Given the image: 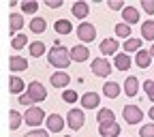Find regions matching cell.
I'll return each mask as SVG.
<instances>
[{
    "mask_svg": "<svg viewBox=\"0 0 154 137\" xmlns=\"http://www.w3.org/2000/svg\"><path fill=\"white\" fill-rule=\"evenodd\" d=\"M47 60L51 67L56 69H66L71 64V49L62 47V45H54L49 51H47Z\"/></svg>",
    "mask_w": 154,
    "mask_h": 137,
    "instance_id": "cell-1",
    "label": "cell"
},
{
    "mask_svg": "<svg viewBox=\"0 0 154 137\" xmlns=\"http://www.w3.org/2000/svg\"><path fill=\"white\" fill-rule=\"evenodd\" d=\"M43 120H45V111L41 109V107H28L26 109V114H24V122L28 124V126H38V124H43Z\"/></svg>",
    "mask_w": 154,
    "mask_h": 137,
    "instance_id": "cell-2",
    "label": "cell"
},
{
    "mask_svg": "<svg viewBox=\"0 0 154 137\" xmlns=\"http://www.w3.org/2000/svg\"><path fill=\"white\" fill-rule=\"evenodd\" d=\"M26 94L30 96L34 103H41V101H45V99H47V90L43 88V84H41V82H30V84H28V88H26Z\"/></svg>",
    "mask_w": 154,
    "mask_h": 137,
    "instance_id": "cell-3",
    "label": "cell"
},
{
    "mask_svg": "<svg viewBox=\"0 0 154 137\" xmlns=\"http://www.w3.org/2000/svg\"><path fill=\"white\" fill-rule=\"evenodd\" d=\"M122 116H124V120H126L128 124H139V122L143 120V111H141L137 105H124Z\"/></svg>",
    "mask_w": 154,
    "mask_h": 137,
    "instance_id": "cell-4",
    "label": "cell"
},
{
    "mask_svg": "<svg viewBox=\"0 0 154 137\" xmlns=\"http://www.w3.org/2000/svg\"><path fill=\"white\" fill-rule=\"evenodd\" d=\"M84 122H86V116H84L82 109H71V111L66 114V124H69L73 131H79V129L84 126Z\"/></svg>",
    "mask_w": 154,
    "mask_h": 137,
    "instance_id": "cell-5",
    "label": "cell"
},
{
    "mask_svg": "<svg viewBox=\"0 0 154 137\" xmlns=\"http://www.w3.org/2000/svg\"><path fill=\"white\" fill-rule=\"evenodd\" d=\"M92 73L96 77H107L111 73V62L107 60V58H96V60L92 62Z\"/></svg>",
    "mask_w": 154,
    "mask_h": 137,
    "instance_id": "cell-6",
    "label": "cell"
},
{
    "mask_svg": "<svg viewBox=\"0 0 154 137\" xmlns=\"http://www.w3.org/2000/svg\"><path fill=\"white\" fill-rule=\"evenodd\" d=\"M77 36H79L84 43H90V41H94L96 30H94V26H92V24L82 22V24H79V28H77Z\"/></svg>",
    "mask_w": 154,
    "mask_h": 137,
    "instance_id": "cell-7",
    "label": "cell"
},
{
    "mask_svg": "<svg viewBox=\"0 0 154 137\" xmlns=\"http://www.w3.org/2000/svg\"><path fill=\"white\" fill-rule=\"evenodd\" d=\"M49 82H51V86H56V88H66L69 82H71V77H69L66 71H56V73H51Z\"/></svg>",
    "mask_w": 154,
    "mask_h": 137,
    "instance_id": "cell-8",
    "label": "cell"
},
{
    "mask_svg": "<svg viewBox=\"0 0 154 137\" xmlns=\"http://www.w3.org/2000/svg\"><path fill=\"white\" fill-rule=\"evenodd\" d=\"M62 129H64V118H62V116H58V114H49L47 116V131L60 133Z\"/></svg>",
    "mask_w": 154,
    "mask_h": 137,
    "instance_id": "cell-9",
    "label": "cell"
},
{
    "mask_svg": "<svg viewBox=\"0 0 154 137\" xmlns=\"http://www.w3.org/2000/svg\"><path fill=\"white\" fill-rule=\"evenodd\" d=\"M88 58H90V51H88L86 45H75V47H71V60H75V62H86Z\"/></svg>",
    "mask_w": 154,
    "mask_h": 137,
    "instance_id": "cell-10",
    "label": "cell"
},
{
    "mask_svg": "<svg viewBox=\"0 0 154 137\" xmlns=\"http://www.w3.org/2000/svg\"><path fill=\"white\" fill-rule=\"evenodd\" d=\"M101 105V96L96 94V92H86L82 96V107L86 109H94V107H99Z\"/></svg>",
    "mask_w": 154,
    "mask_h": 137,
    "instance_id": "cell-11",
    "label": "cell"
},
{
    "mask_svg": "<svg viewBox=\"0 0 154 137\" xmlns=\"http://www.w3.org/2000/svg\"><path fill=\"white\" fill-rule=\"evenodd\" d=\"M122 19H124L126 26L137 24V22H139V11L135 9V7H124V9H122Z\"/></svg>",
    "mask_w": 154,
    "mask_h": 137,
    "instance_id": "cell-12",
    "label": "cell"
},
{
    "mask_svg": "<svg viewBox=\"0 0 154 137\" xmlns=\"http://www.w3.org/2000/svg\"><path fill=\"white\" fill-rule=\"evenodd\" d=\"M99 133H101L103 137H118V135H120V124H118V122L99 124Z\"/></svg>",
    "mask_w": 154,
    "mask_h": 137,
    "instance_id": "cell-13",
    "label": "cell"
},
{
    "mask_svg": "<svg viewBox=\"0 0 154 137\" xmlns=\"http://www.w3.org/2000/svg\"><path fill=\"white\" fill-rule=\"evenodd\" d=\"M152 62V56H150V49H139L137 54H135V64H137L139 69H148Z\"/></svg>",
    "mask_w": 154,
    "mask_h": 137,
    "instance_id": "cell-14",
    "label": "cell"
},
{
    "mask_svg": "<svg viewBox=\"0 0 154 137\" xmlns=\"http://www.w3.org/2000/svg\"><path fill=\"white\" fill-rule=\"evenodd\" d=\"M118 41L116 39H105V41H101V54H105V56H116L118 54Z\"/></svg>",
    "mask_w": 154,
    "mask_h": 137,
    "instance_id": "cell-15",
    "label": "cell"
},
{
    "mask_svg": "<svg viewBox=\"0 0 154 137\" xmlns=\"http://www.w3.org/2000/svg\"><path fill=\"white\" fill-rule=\"evenodd\" d=\"M9 69L13 73H19V71H26L28 69V60L22 56H11V60H9Z\"/></svg>",
    "mask_w": 154,
    "mask_h": 137,
    "instance_id": "cell-16",
    "label": "cell"
},
{
    "mask_svg": "<svg viewBox=\"0 0 154 137\" xmlns=\"http://www.w3.org/2000/svg\"><path fill=\"white\" fill-rule=\"evenodd\" d=\"M124 92L128 94V96H135L139 92V79L135 75H131V77H126V82H124Z\"/></svg>",
    "mask_w": 154,
    "mask_h": 137,
    "instance_id": "cell-17",
    "label": "cell"
},
{
    "mask_svg": "<svg viewBox=\"0 0 154 137\" xmlns=\"http://www.w3.org/2000/svg\"><path fill=\"white\" fill-rule=\"evenodd\" d=\"M141 39L154 41V19H146V22L141 24Z\"/></svg>",
    "mask_w": 154,
    "mask_h": 137,
    "instance_id": "cell-18",
    "label": "cell"
},
{
    "mask_svg": "<svg viewBox=\"0 0 154 137\" xmlns=\"http://www.w3.org/2000/svg\"><path fill=\"white\" fill-rule=\"evenodd\" d=\"M71 11H73V15H75L77 19H86V17H88L90 7H88V2H75Z\"/></svg>",
    "mask_w": 154,
    "mask_h": 137,
    "instance_id": "cell-19",
    "label": "cell"
},
{
    "mask_svg": "<svg viewBox=\"0 0 154 137\" xmlns=\"http://www.w3.org/2000/svg\"><path fill=\"white\" fill-rule=\"evenodd\" d=\"M113 58H116V69L118 71H128V67H131V56L128 54H116Z\"/></svg>",
    "mask_w": 154,
    "mask_h": 137,
    "instance_id": "cell-20",
    "label": "cell"
},
{
    "mask_svg": "<svg viewBox=\"0 0 154 137\" xmlns=\"http://www.w3.org/2000/svg\"><path fill=\"white\" fill-rule=\"evenodd\" d=\"M96 120H99V124H109V122H116V114L107 107H103L99 111V116H96Z\"/></svg>",
    "mask_w": 154,
    "mask_h": 137,
    "instance_id": "cell-21",
    "label": "cell"
},
{
    "mask_svg": "<svg viewBox=\"0 0 154 137\" xmlns=\"http://www.w3.org/2000/svg\"><path fill=\"white\" fill-rule=\"evenodd\" d=\"M103 94L109 96V99H116V96L120 94V84H118V82H107V84L103 86Z\"/></svg>",
    "mask_w": 154,
    "mask_h": 137,
    "instance_id": "cell-22",
    "label": "cell"
},
{
    "mask_svg": "<svg viewBox=\"0 0 154 137\" xmlns=\"http://www.w3.org/2000/svg\"><path fill=\"white\" fill-rule=\"evenodd\" d=\"M9 90H11V94H22V90H24V82H22V77L11 75V79H9Z\"/></svg>",
    "mask_w": 154,
    "mask_h": 137,
    "instance_id": "cell-23",
    "label": "cell"
},
{
    "mask_svg": "<svg viewBox=\"0 0 154 137\" xmlns=\"http://www.w3.org/2000/svg\"><path fill=\"white\" fill-rule=\"evenodd\" d=\"M54 30H56L58 34H69V32L73 30V26H71L69 19H58V22L54 24Z\"/></svg>",
    "mask_w": 154,
    "mask_h": 137,
    "instance_id": "cell-24",
    "label": "cell"
},
{
    "mask_svg": "<svg viewBox=\"0 0 154 137\" xmlns=\"http://www.w3.org/2000/svg\"><path fill=\"white\" fill-rule=\"evenodd\" d=\"M45 28H47V22H45L43 17H34V19H30V30H32V32L41 34Z\"/></svg>",
    "mask_w": 154,
    "mask_h": 137,
    "instance_id": "cell-25",
    "label": "cell"
},
{
    "mask_svg": "<svg viewBox=\"0 0 154 137\" xmlns=\"http://www.w3.org/2000/svg\"><path fill=\"white\" fill-rule=\"evenodd\" d=\"M141 49V39H126L124 41V51L126 54H131V51H139Z\"/></svg>",
    "mask_w": 154,
    "mask_h": 137,
    "instance_id": "cell-26",
    "label": "cell"
},
{
    "mask_svg": "<svg viewBox=\"0 0 154 137\" xmlns=\"http://www.w3.org/2000/svg\"><path fill=\"white\" fill-rule=\"evenodd\" d=\"M22 120H24V116L19 111H15V109H11V114H9V129L15 131L19 124H22Z\"/></svg>",
    "mask_w": 154,
    "mask_h": 137,
    "instance_id": "cell-27",
    "label": "cell"
},
{
    "mask_svg": "<svg viewBox=\"0 0 154 137\" xmlns=\"http://www.w3.org/2000/svg\"><path fill=\"white\" fill-rule=\"evenodd\" d=\"M43 54H45V43H43V41L30 43V56H32V58H41Z\"/></svg>",
    "mask_w": 154,
    "mask_h": 137,
    "instance_id": "cell-28",
    "label": "cell"
},
{
    "mask_svg": "<svg viewBox=\"0 0 154 137\" xmlns=\"http://www.w3.org/2000/svg\"><path fill=\"white\" fill-rule=\"evenodd\" d=\"M9 19H11V22H9V26H11V34L24 26V19H22V15H19V13H11Z\"/></svg>",
    "mask_w": 154,
    "mask_h": 137,
    "instance_id": "cell-29",
    "label": "cell"
},
{
    "mask_svg": "<svg viewBox=\"0 0 154 137\" xmlns=\"http://www.w3.org/2000/svg\"><path fill=\"white\" fill-rule=\"evenodd\" d=\"M26 43H28V36L26 34H15L13 41H11L13 49H22V47H26Z\"/></svg>",
    "mask_w": 154,
    "mask_h": 137,
    "instance_id": "cell-30",
    "label": "cell"
},
{
    "mask_svg": "<svg viewBox=\"0 0 154 137\" xmlns=\"http://www.w3.org/2000/svg\"><path fill=\"white\" fill-rule=\"evenodd\" d=\"M116 34L124 36V39H131V26H126L124 22L122 24H116Z\"/></svg>",
    "mask_w": 154,
    "mask_h": 137,
    "instance_id": "cell-31",
    "label": "cell"
},
{
    "mask_svg": "<svg viewBox=\"0 0 154 137\" xmlns=\"http://www.w3.org/2000/svg\"><path fill=\"white\" fill-rule=\"evenodd\" d=\"M38 9V2H34V0H26V2H22V11L24 13H36Z\"/></svg>",
    "mask_w": 154,
    "mask_h": 137,
    "instance_id": "cell-32",
    "label": "cell"
},
{
    "mask_svg": "<svg viewBox=\"0 0 154 137\" xmlns=\"http://www.w3.org/2000/svg\"><path fill=\"white\" fill-rule=\"evenodd\" d=\"M139 135L141 137H154V122H148L139 129Z\"/></svg>",
    "mask_w": 154,
    "mask_h": 137,
    "instance_id": "cell-33",
    "label": "cell"
},
{
    "mask_svg": "<svg viewBox=\"0 0 154 137\" xmlns=\"http://www.w3.org/2000/svg\"><path fill=\"white\" fill-rule=\"evenodd\" d=\"M143 90H146V96L154 103V79H148V82L143 84Z\"/></svg>",
    "mask_w": 154,
    "mask_h": 137,
    "instance_id": "cell-34",
    "label": "cell"
},
{
    "mask_svg": "<svg viewBox=\"0 0 154 137\" xmlns=\"http://www.w3.org/2000/svg\"><path fill=\"white\" fill-rule=\"evenodd\" d=\"M62 99H64L66 103H77V99H79V96H77L75 90H64V92H62Z\"/></svg>",
    "mask_w": 154,
    "mask_h": 137,
    "instance_id": "cell-35",
    "label": "cell"
},
{
    "mask_svg": "<svg viewBox=\"0 0 154 137\" xmlns=\"http://www.w3.org/2000/svg\"><path fill=\"white\" fill-rule=\"evenodd\" d=\"M24 137H49V135H47V131H45V129H34V131L26 133Z\"/></svg>",
    "mask_w": 154,
    "mask_h": 137,
    "instance_id": "cell-36",
    "label": "cell"
},
{
    "mask_svg": "<svg viewBox=\"0 0 154 137\" xmlns=\"http://www.w3.org/2000/svg\"><path fill=\"white\" fill-rule=\"evenodd\" d=\"M107 5H109V9H113V11H122V9L126 7V5L122 2V0H109Z\"/></svg>",
    "mask_w": 154,
    "mask_h": 137,
    "instance_id": "cell-37",
    "label": "cell"
},
{
    "mask_svg": "<svg viewBox=\"0 0 154 137\" xmlns=\"http://www.w3.org/2000/svg\"><path fill=\"white\" fill-rule=\"evenodd\" d=\"M141 7H143V11H146L148 15H152V13H154V0H143Z\"/></svg>",
    "mask_w": 154,
    "mask_h": 137,
    "instance_id": "cell-38",
    "label": "cell"
},
{
    "mask_svg": "<svg viewBox=\"0 0 154 137\" xmlns=\"http://www.w3.org/2000/svg\"><path fill=\"white\" fill-rule=\"evenodd\" d=\"M19 103H22V105H28V107H32V99H30V96L28 94H19Z\"/></svg>",
    "mask_w": 154,
    "mask_h": 137,
    "instance_id": "cell-39",
    "label": "cell"
},
{
    "mask_svg": "<svg viewBox=\"0 0 154 137\" xmlns=\"http://www.w3.org/2000/svg\"><path fill=\"white\" fill-rule=\"evenodd\" d=\"M60 5H62L60 0H49V2H47V7H51V9H58Z\"/></svg>",
    "mask_w": 154,
    "mask_h": 137,
    "instance_id": "cell-40",
    "label": "cell"
},
{
    "mask_svg": "<svg viewBox=\"0 0 154 137\" xmlns=\"http://www.w3.org/2000/svg\"><path fill=\"white\" fill-rule=\"evenodd\" d=\"M150 120H154V105L150 107Z\"/></svg>",
    "mask_w": 154,
    "mask_h": 137,
    "instance_id": "cell-41",
    "label": "cell"
},
{
    "mask_svg": "<svg viewBox=\"0 0 154 137\" xmlns=\"http://www.w3.org/2000/svg\"><path fill=\"white\" fill-rule=\"evenodd\" d=\"M150 56L154 58V43H152V47H150Z\"/></svg>",
    "mask_w": 154,
    "mask_h": 137,
    "instance_id": "cell-42",
    "label": "cell"
},
{
    "mask_svg": "<svg viewBox=\"0 0 154 137\" xmlns=\"http://www.w3.org/2000/svg\"><path fill=\"white\" fill-rule=\"evenodd\" d=\"M64 137H73V135H64Z\"/></svg>",
    "mask_w": 154,
    "mask_h": 137,
    "instance_id": "cell-43",
    "label": "cell"
}]
</instances>
